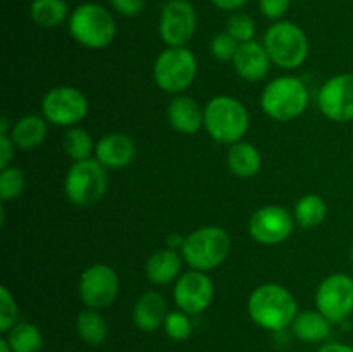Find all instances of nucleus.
<instances>
[{
	"label": "nucleus",
	"instance_id": "obj_37",
	"mask_svg": "<svg viewBox=\"0 0 353 352\" xmlns=\"http://www.w3.org/2000/svg\"><path fill=\"white\" fill-rule=\"evenodd\" d=\"M247 2L248 0H210V3H212L214 7H217V9L221 10H226V12L231 14L238 12Z\"/></svg>",
	"mask_w": 353,
	"mask_h": 352
},
{
	"label": "nucleus",
	"instance_id": "obj_3",
	"mask_svg": "<svg viewBox=\"0 0 353 352\" xmlns=\"http://www.w3.org/2000/svg\"><path fill=\"white\" fill-rule=\"evenodd\" d=\"M309 88L296 76L271 79L261 93V107L265 116L281 123L302 116L309 107Z\"/></svg>",
	"mask_w": 353,
	"mask_h": 352
},
{
	"label": "nucleus",
	"instance_id": "obj_21",
	"mask_svg": "<svg viewBox=\"0 0 353 352\" xmlns=\"http://www.w3.org/2000/svg\"><path fill=\"white\" fill-rule=\"evenodd\" d=\"M48 133V121L38 114L19 117L10 126V138L19 150H34L45 141Z\"/></svg>",
	"mask_w": 353,
	"mask_h": 352
},
{
	"label": "nucleus",
	"instance_id": "obj_40",
	"mask_svg": "<svg viewBox=\"0 0 353 352\" xmlns=\"http://www.w3.org/2000/svg\"><path fill=\"white\" fill-rule=\"evenodd\" d=\"M0 352H12V349H10L9 342H7L6 337L0 338Z\"/></svg>",
	"mask_w": 353,
	"mask_h": 352
},
{
	"label": "nucleus",
	"instance_id": "obj_11",
	"mask_svg": "<svg viewBox=\"0 0 353 352\" xmlns=\"http://www.w3.org/2000/svg\"><path fill=\"white\" fill-rule=\"evenodd\" d=\"M316 309L333 324L343 323L353 313V278L345 273H333L316 290Z\"/></svg>",
	"mask_w": 353,
	"mask_h": 352
},
{
	"label": "nucleus",
	"instance_id": "obj_12",
	"mask_svg": "<svg viewBox=\"0 0 353 352\" xmlns=\"http://www.w3.org/2000/svg\"><path fill=\"white\" fill-rule=\"evenodd\" d=\"M119 293V276L109 264H92L83 271L78 283V295L90 309H105Z\"/></svg>",
	"mask_w": 353,
	"mask_h": 352
},
{
	"label": "nucleus",
	"instance_id": "obj_33",
	"mask_svg": "<svg viewBox=\"0 0 353 352\" xmlns=\"http://www.w3.org/2000/svg\"><path fill=\"white\" fill-rule=\"evenodd\" d=\"M238 47H240V43H238L228 31L217 33L216 37L210 40V54H212L217 61H233L234 55H236L238 52Z\"/></svg>",
	"mask_w": 353,
	"mask_h": 352
},
{
	"label": "nucleus",
	"instance_id": "obj_14",
	"mask_svg": "<svg viewBox=\"0 0 353 352\" xmlns=\"http://www.w3.org/2000/svg\"><path fill=\"white\" fill-rule=\"evenodd\" d=\"M317 107L334 123L353 121V72H341L327 79L317 93Z\"/></svg>",
	"mask_w": 353,
	"mask_h": 352
},
{
	"label": "nucleus",
	"instance_id": "obj_27",
	"mask_svg": "<svg viewBox=\"0 0 353 352\" xmlns=\"http://www.w3.org/2000/svg\"><path fill=\"white\" fill-rule=\"evenodd\" d=\"M327 206L326 200L317 193H309L303 195L299 202L295 204L293 217L295 223L302 228H316L326 219Z\"/></svg>",
	"mask_w": 353,
	"mask_h": 352
},
{
	"label": "nucleus",
	"instance_id": "obj_31",
	"mask_svg": "<svg viewBox=\"0 0 353 352\" xmlns=\"http://www.w3.org/2000/svg\"><path fill=\"white\" fill-rule=\"evenodd\" d=\"M226 31L238 41V43H247L255 38L257 26H255L254 17L247 12H233L226 23Z\"/></svg>",
	"mask_w": 353,
	"mask_h": 352
},
{
	"label": "nucleus",
	"instance_id": "obj_32",
	"mask_svg": "<svg viewBox=\"0 0 353 352\" xmlns=\"http://www.w3.org/2000/svg\"><path fill=\"white\" fill-rule=\"evenodd\" d=\"M17 316H19V307H17L16 299L10 290L2 285L0 286V331L2 335L17 323Z\"/></svg>",
	"mask_w": 353,
	"mask_h": 352
},
{
	"label": "nucleus",
	"instance_id": "obj_19",
	"mask_svg": "<svg viewBox=\"0 0 353 352\" xmlns=\"http://www.w3.org/2000/svg\"><path fill=\"white\" fill-rule=\"evenodd\" d=\"M168 119L181 135H193L203 126V107L188 95H174L169 102Z\"/></svg>",
	"mask_w": 353,
	"mask_h": 352
},
{
	"label": "nucleus",
	"instance_id": "obj_30",
	"mask_svg": "<svg viewBox=\"0 0 353 352\" xmlns=\"http://www.w3.org/2000/svg\"><path fill=\"white\" fill-rule=\"evenodd\" d=\"M164 331L171 340L174 342H185L192 337L193 324L190 320V314L181 309L169 311L168 317L164 321Z\"/></svg>",
	"mask_w": 353,
	"mask_h": 352
},
{
	"label": "nucleus",
	"instance_id": "obj_26",
	"mask_svg": "<svg viewBox=\"0 0 353 352\" xmlns=\"http://www.w3.org/2000/svg\"><path fill=\"white\" fill-rule=\"evenodd\" d=\"M3 337L9 342L12 352H41L43 335L37 324L30 321H17Z\"/></svg>",
	"mask_w": 353,
	"mask_h": 352
},
{
	"label": "nucleus",
	"instance_id": "obj_5",
	"mask_svg": "<svg viewBox=\"0 0 353 352\" xmlns=\"http://www.w3.org/2000/svg\"><path fill=\"white\" fill-rule=\"evenodd\" d=\"M231 238L221 226H202L186 235L181 247V255L186 264L196 271H210L223 264L230 255Z\"/></svg>",
	"mask_w": 353,
	"mask_h": 352
},
{
	"label": "nucleus",
	"instance_id": "obj_13",
	"mask_svg": "<svg viewBox=\"0 0 353 352\" xmlns=\"http://www.w3.org/2000/svg\"><path fill=\"white\" fill-rule=\"evenodd\" d=\"M295 217L288 209L276 204L261 207L248 221V235L262 245H278L288 240L293 233Z\"/></svg>",
	"mask_w": 353,
	"mask_h": 352
},
{
	"label": "nucleus",
	"instance_id": "obj_34",
	"mask_svg": "<svg viewBox=\"0 0 353 352\" xmlns=\"http://www.w3.org/2000/svg\"><path fill=\"white\" fill-rule=\"evenodd\" d=\"M290 6L292 0H259V10L271 21H281V17L290 10Z\"/></svg>",
	"mask_w": 353,
	"mask_h": 352
},
{
	"label": "nucleus",
	"instance_id": "obj_4",
	"mask_svg": "<svg viewBox=\"0 0 353 352\" xmlns=\"http://www.w3.org/2000/svg\"><path fill=\"white\" fill-rule=\"evenodd\" d=\"M68 23L69 33L74 38V41L86 48H93V50L105 48L116 38V19L110 10L100 3H79L71 10Z\"/></svg>",
	"mask_w": 353,
	"mask_h": 352
},
{
	"label": "nucleus",
	"instance_id": "obj_9",
	"mask_svg": "<svg viewBox=\"0 0 353 352\" xmlns=\"http://www.w3.org/2000/svg\"><path fill=\"white\" fill-rule=\"evenodd\" d=\"M88 109V99L76 86H54L41 99V116L61 128L78 126L86 117Z\"/></svg>",
	"mask_w": 353,
	"mask_h": 352
},
{
	"label": "nucleus",
	"instance_id": "obj_20",
	"mask_svg": "<svg viewBox=\"0 0 353 352\" xmlns=\"http://www.w3.org/2000/svg\"><path fill=\"white\" fill-rule=\"evenodd\" d=\"M183 264L181 252L172 248H161L154 252L145 262V276L152 285H169L171 282L179 278Z\"/></svg>",
	"mask_w": 353,
	"mask_h": 352
},
{
	"label": "nucleus",
	"instance_id": "obj_7",
	"mask_svg": "<svg viewBox=\"0 0 353 352\" xmlns=\"http://www.w3.org/2000/svg\"><path fill=\"white\" fill-rule=\"evenodd\" d=\"M196 71L199 62L188 47H165L155 59V85L165 93L181 95L193 85Z\"/></svg>",
	"mask_w": 353,
	"mask_h": 352
},
{
	"label": "nucleus",
	"instance_id": "obj_41",
	"mask_svg": "<svg viewBox=\"0 0 353 352\" xmlns=\"http://www.w3.org/2000/svg\"><path fill=\"white\" fill-rule=\"evenodd\" d=\"M350 259H352V262H353V245H352V251H350Z\"/></svg>",
	"mask_w": 353,
	"mask_h": 352
},
{
	"label": "nucleus",
	"instance_id": "obj_39",
	"mask_svg": "<svg viewBox=\"0 0 353 352\" xmlns=\"http://www.w3.org/2000/svg\"><path fill=\"white\" fill-rule=\"evenodd\" d=\"M183 242H185V237H181L179 233H171L165 238V244H168V248H172V251H181Z\"/></svg>",
	"mask_w": 353,
	"mask_h": 352
},
{
	"label": "nucleus",
	"instance_id": "obj_8",
	"mask_svg": "<svg viewBox=\"0 0 353 352\" xmlns=\"http://www.w3.org/2000/svg\"><path fill=\"white\" fill-rule=\"evenodd\" d=\"M107 186V169L97 159L74 162L65 173L64 193L76 207L95 206L105 195Z\"/></svg>",
	"mask_w": 353,
	"mask_h": 352
},
{
	"label": "nucleus",
	"instance_id": "obj_18",
	"mask_svg": "<svg viewBox=\"0 0 353 352\" xmlns=\"http://www.w3.org/2000/svg\"><path fill=\"white\" fill-rule=\"evenodd\" d=\"M168 314V302H165L164 295L155 290H148V292L141 293L134 302L131 320L138 330L152 333L164 326Z\"/></svg>",
	"mask_w": 353,
	"mask_h": 352
},
{
	"label": "nucleus",
	"instance_id": "obj_2",
	"mask_svg": "<svg viewBox=\"0 0 353 352\" xmlns=\"http://www.w3.org/2000/svg\"><path fill=\"white\" fill-rule=\"evenodd\" d=\"M203 128L217 144H238L250 128V114L234 97L217 95L203 107Z\"/></svg>",
	"mask_w": 353,
	"mask_h": 352
},
{
	"label": "nucleus",
	"instance_id": "obj_17",
	"mask_svg": "<svg viewBox=\"0 0 353 352\" xmlns=\"http://www.w3.org/2000/svg\"><path fill=\"white\" fill-rule=\"evenodd\" d=\"M231 62L236 75L248 83L262 81L269 75L272 64L264 43H259L255 40L240 43L236 55Z\"/></svg>",
	"mask_w": 353,
	"mask_h": 352
},
{
	"label": "nucleus",
	"instance_id": "obj_25",
	"mask_svg": "<svg viewBox=\"0 0 353 352\" xmlns=\"http://www.w3.org/2000/svg\"><path fill=\"white\" fill-rule=\"evenodd\" d=\"M69 7L65 0H33L30 3V17L37 26L50 30L61 26L69 19Z\"/></svg>",
	"mask_w": 353,
	"mask_h": 352
},
{
	"label": "nucleus",
	"instance_id": "obj_36",
	"mask_svg": "<svg viewBox=\"0 0 353 352\" xmlns=\"http://www.w3.org/2000/svg\"><path fill=\"white\" fill-rule=\"evenodd\" d=\"M14 148L17 147L14 145L10 135H0V169H6L9 166H12Z\"/></svg>",
	"mask_w": 353,
	"mask_h": 352
},
{
	"label": "nucleus",
	"instance_id": "obj_24",
	"mask_svg": "<svg viewBox=\"0 0 353 352\" xmlns=\"http://www.w3.org/2000/svg\"><path fill=\"white\" fill-rule=\"evenodd\" d=\"M76 333L86 345L99 347L109 337V324L97 309H83L76 317Z\"/></svg>",
	"mask_w": 353,
	"mask_h": 352
},
{
	"label": "nucleus",
	"instance_id": "obj_29",
	"mask_svg": "<svg viewBox=\"0 0 353 352\" xmlns=\"http://www.w3.org/2000/svg\"><path fill=\"white\" fill-rule=\"evenodd\" d=\"M24 188H26V175L23 169L16 166L0 169V199L3 202L17 199Z\"/></svg>",
	"mask_w": 353,
	"mask_h": 352
},
{
	"label": "nucleus",
	"instance_id": "obj_28",
	"mask_svg": "<svg viewBox=\"0 0 353 352\" xmlns=\"http://www.w3.org/2000/svg\"><path fill=\"white\" fill-rule=\"evenodd\" d=\"M95 145L97 144L93 141V137L90 135V131L79 126L68 128V131L64 133V138H62L64 154L74 162L92 159V154H95Z\"/></svg>",
	"mask_w": 353,
	"mask_h": 352
},
{
	"label": "nucleus",
	"instance_id": "obj_38",
	"mask_svg": "<svg viewBox=\"0 0 353 352\" xmlns=\"http://www.w3.org/2000/svg\"><path fill=\"white\" fill-rule=\"evenodd\" d=\"M317 352H353V347L343 342H326L317 349Z\"/></svg>",
	"mask_w": 353,
	"mask_h": 352
},
{
	"label": "nucleus",
	"instance_id": "obj_23",
	"mask_svg": "<svg viewBox=\"0 0 353 352\" xmlns=\"http://www.w3.org/2000/svg\"><path fill=\"white\" fill-rule=\"evenodd\" d=\"M226 162L230 171L238 178H252L262 168V155L254 144L238 141L230 145Z\"/></svg>",
	"mask_w": 353,
	"mask_h": 352
},
{
	"label": "nucleus",
	"instance_id": "obj_10",
	"mask_svg": "<svg viewBox=\"0 0 353 352\" xmlns=\"http://www.w3.org/2000/svg\"><path fill=\"white\" fill-rule=\"evenodd\" d=\"M195 33V6L190 0H168L159 16V37L165 47H186Z\"/></svg>",
	"mask_w": 353,
	"mask_h": 352
},
{
	"label": "nucleus",
	"instance_id": "obj_35",
	"mask_svg": "<svg viewBox=\"0 0 353 352\" xmlns=\"http://www.w3.org/2000/svg\"><path fill=\"white\" fill-rule=\"evenodd\" d=\"M110 7L124 17H137L143 12L145 0H109Z\"/></svg>",
	"mask_w": 353,
	"mask_h": 352
},
{
	"label": "nucleus",
	"instance_id": "obj_16",
	"mask_svg": "<svg viewBox=\"0 0 353 352\" xmlns=\"http://www.w3.org/2000/svg\"><path fill=\"white\" fill-rule=\"evenodd\" d=\"M137 144L126 133H107L97 141L95 159L105 169L128 168L137 157Z\"/></svg>",
	"mask_w": 353,
	"mask_h": 352
},
{
	"label": "nucleus",
	"instance_id": "obj_6",
	"mask_svg": "<svg viewBox=\"0 0 353 352\" xmlns=\"http://www.w3.org/2000/svg\"><path fill=\"white\" fill-rule=\"evenodd\" d=\"M264 47L272 64L281 69H296L309 57V40L299 24L274 21L264 35Z\"/></svg>",
	"mask_w": 353,
	"mask_h": 352
},
{
	"label": "nucleus",
	"instance_id": "obj_15",
	"mask_svg": "<svg viewBox=\"0 0 353 352\" xmlns=\"http://www.w3.org/2000/svg\"><path fill=\"white\" fill-rule=\"evenodd\" d=\"M172 300L176 307L185 313L200 314L210 307L214 300V283L203 271L190 269L179 275L172 289Z\"/></svg>",
	"mask_w": 353,
	"mask_h": 352
},
{
	"label": "nucleus",
	"instance_id": "obj_1",
	"mask_svg": "<svg viewBox=\"0 0 353 352\" xmlns=\"http://www.w3.org/2000/svg\"><path fill=\"white\" fill-rule=\"evenodd\" d=\"M248 316L259 328L268 331H283L292 326L299 314V304L286 286L278 283L259 285L247 302Z\"/></svg>",
	"mask_w": 353,
	"mask_h": 352
},
{
	"label": "nucleus",
	"instance_id": "obj_22",
	"mask_svg": "<svg viewBox=\"0 0 353 352\" xmlns=\"http://www.w3.org/2000/svg\"><path fill=\"white\" fill-rule=\"evenodd\" d=\"M331 323L323 313L317 309H307L296 314L292 323V331L300 342L305 344H319V342L327 340L331 335Z\"/></svg>",
	"mask_w": 353,
	"mask_h": 352
}]
</instances>
